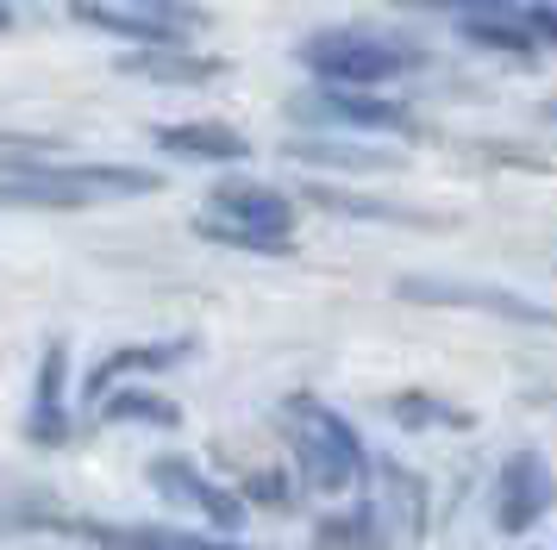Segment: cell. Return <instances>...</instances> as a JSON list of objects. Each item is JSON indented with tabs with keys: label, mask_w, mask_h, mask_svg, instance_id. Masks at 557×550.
Returning a JSON list of instances; mask_svg holds the SVG:
<instances>
[{
	"label": "cell",
	"mask_w": 557,
	"mask_h": 550,
	"mask_svg": "<svg viewBox=\"0 0 557 550\" xmlns=\"http://www.w3.org/2000/svg\"><path fill=\"white\" fill-rule=\"evenodd\" d=\"M182 357H188V338H163V345H126V350H113V357H107L101 370L88 375V400L95 395H107V388H113V382H120V375H132V370H170V363H182Z\"/></svg>",
	"instance_id": "12"
},
{
	"label": "cell",
	"mask_w": 557,
	"mask_h": 550,
	"mask_svg": "<svg viewBox=\"0 0 557 550\" xmlns=\"http://www.w3.org/2000/svg\"><path fill=\"white\" fill-rule=\"evenodd\" d=\"M195 232L213 245H238V250H288L295 232V207L276 188H257V182H220L207 207L195 213Z\"/></svg>",
	"instance_id": "4"
},
{
	"label": "cell",
	"mask_w": 557,
	"mask_h": 550,
	"mask_svg": "<svg viewBox=\"0 0 557 550\" xmlns=\"http://www.w3.org/2000/svg\"><path fill=\"white\" fill-rule=\"evenodd\" d=\"M276 420H282V432H288V445H295L301 475L320 488V495H357V488H363V475H370V450H363V438L332 413L326 400L288 395Z\"/></svg>",
	"instance_id": "1"
},
{
	"label": "cell",
	"mask_w": 557,
	"mask_h": 550,
	"mask_svg": "<svg viewBox=\"0 0 557 550\" xmlns=\"http://www.w3.org/2000/svg\"><path fill=\"white\" fill-rule=\"evenodd\" d=\"M157 195V170L132 163H32L7 170V200L13 207H88V200H132Z\"/></svg>",
	"instance_id": "2"
},
{
	"label": "cell",
	"mask_w": 557,
	"mask_h": 550,
	"mask_svg": "<svg viewBox=\"0 0 557 550\" xmlns=\"http://www.w3.org/2000/svg\"><path fill=\"white\" fill-rule=\"evenodd\" d=\"M307 113H320L332 125H357V132H413V113H407L395 95H357V88H320L307 100Z\"/></svg>",
	"instance_id": "7"
},
{
	"label": "cell",
	"mask_w": 557,
	"mask_h": 550,
	"mask_svg": "<svg viewBox=\"0 0 557 550\" xmlns=\"http://www.w3.org/2000/svg\"><path fill=\"white\" fill-rule=\"evenodd\" d=\"M88 538L107 550H195L182 532H157V525H88Z\"/></svg>",
	"instance_id": "14"
},
{
	"label": "cell",
	"mask_w": 557,
	"mask_h": 550,
	"mask_svg": "<svg viewBox=\"0 0 557 550\" xmlns=\"http://www.w3.org/2000/svg\"><path fill=\"white\" fill-rule=\"evenodd\" d=\"M157 145L170 150V157H195V163H238L245 157V138L220 120H201V125H163L157 132Z\"/></svg>",
	"instance_id": "10"
},
{
	"label": "cell",
	"mask_w": 557,
	"mask_h": 550,
	"mask_svg": "<svg viewBox=\"0 0 557 550\" xmlns=\"http://www.w3.org/2000/svg\"><path fill=\"white\" fill-rule=\"evenodd\" d=\"M457 32L482 50H557V7H520L507 0L495 13H470Z\"/></svg>",
	"instance_id": "6"
},
{
	"label": "cell",
	"mask_w": 557,
	"mask_h": 550,
	"mask_svg": "<svg viewBox=\"0 0 557 550\" xmlns=\"http://www.w3.org/2000/svg\"><path fill=\"white\" fill-rule=\"evenodd\" d=\"M151 482H157L170 500H182V507H201V513L220 525V532H238V525H245V500H232L226 488H213V482H207L201 470H188L182 457H163V463H151Z\"/></svg>",
	"instance_id": "8"
},
{
	"label": "cell",
	"mask_w": 557,
	"mask_h": 550,
	"mask_svg": "<svg viewBox=\"0 0 557 550\" xmlns=\"http://www.w3.org/2000/svg\"><path fill=\"white\" fill-rule=\"evenodd\" d=\"M301 63L326 88H382L395 75L420 70V50L407 38H382V32H357V25H338V32H313L301 45Z\"/></svg>",
	"instance_id": "3"
},
{
	"label": "cell",
	"mask_w": 557,
	"mask_h": 550,
	"mask_svg": "<svg viewBox=\"0 0 557 550\" xmlns=\"http://www.w3.org/2000/svg\"><path fill=\"white\" fill-rule=\"evenodd\" d=\"M120 70L145 75V82H213L220 63L201 57V50H188V45H145V50H126Z\"/></svg>",
	"instance_id": "9"
},
{
	"label": "cell",
	"mask_w": 557,
	"mask_h": 550,
	"mask_svg": "<svg viewBox=\"0 0 557 550\" xmlns=\"http://www.w3.org/2000/svg\"><path fill=\"white\" fill-rule=\"evenodd\" d=\"M195 550H245V545H220V538H188Z\"/></svg>",
	"instance_id": "16"
},
{
	"label": "cell",
	"mask_w": 557,
	"mask_h": 550,
	"mask_svg": "<svg viewBox=\"0 0 557 550\" xmlns=\"http://www.w3.org/2000/svg\"><path fill=\"white\" fill-rule=\"evenodd\" d=\"M63 370H70V350L51 345L45 350V375H38V407H32V438L38 445H63L70 420H63Z\"/></svg>",
	"instance_id": "11"
},
{
	"label": "cell",
	"mask_w": 557,
	"mask_h": 550,
	"mask_svg": "<svg viewBox=\"0 0 557 550\" xmlns=\"http://www.w3.org/2000/svg\"><path fill=\"white\" fill-rule=\"evenodd\" d=\"M557 482L545 470V457L539 450H513L502 463V482H495V525H502L507 538H520L532 525L545 520V507H552Z\"/></svg>",
	"instance_id": "5"
},
{
	"label": "cell",
	"mask_w": 557,
	"mask_h": 550,
	"mask_svg": "<svg viewBox=\"0 0 557 550\" xmlns=\"http://www.w3.org/2000/svg\"><path fill=\"white\" fill-rule=\"evenodd\" d=\"M107 425H126V420H145V425H176V407L163 395H145V388H132V395H113L101 407Z\"/></svg>",
	"instance_id": "15"
},
{
	"label": "cell",
	"mask_w": 557,
	"mask_h": 550,
	"mask_svg": "<svg viewBox=\"0 0 557 550\" xmlns=\"http://www.w3.org/2000/svg\"><path fill=\"white\" fill-rule=\"evenodd\" d=\"M413 300H470V307H502L513 320H545V307L532 300H513L507 288H457V282H401Z\"/></svg>",
	"instance_id": "13"
},
{
	"label": "cell",
	"mask_w": 557,
	"mask_h": 550,
	"mask_svg": "<svg viewBox=\"0 0 557 550\" xmlns=\"http://www.w3.org/2000/svg\"><path fill=\"white\" fill-rule=\"evenodd\" d=\"M545 113H552V120H557V100H552V107H545Z\"/></svg>",
	"instance_id": "17"
}]
</instances>
